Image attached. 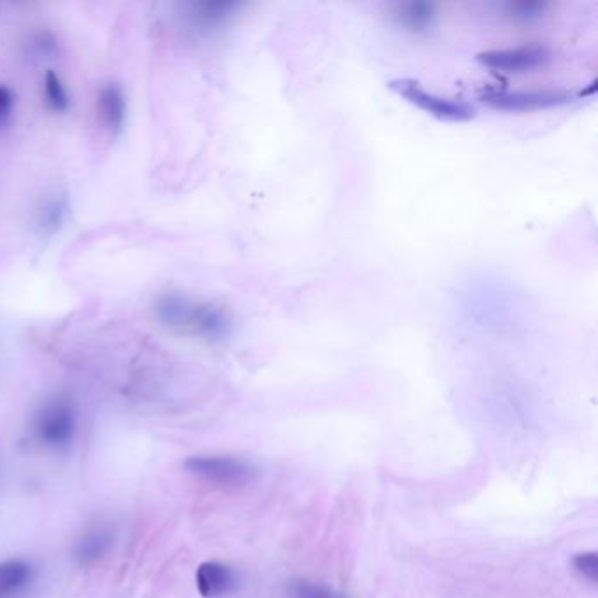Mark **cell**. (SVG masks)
<instances>
[{
  "label": "cell",
  "mask_w": 598,
  "mask_h": 598,
  "mask_svg": "<svg viewBox=\"0 0 598 598\" xmlns=\"http://www.w3.org/2000/svg\"><path fill=\"white\" fill-rule=\"evenodd\" d=\"M113 546V532L106 527L90 528L74 546V558L79 565L90 567L99 562Z\"/></svg>",
  "instance_id": "30bf717a"
},
{
  "label": "cell",
  "mask_w": 598,
  "mask_h": 598,
  "mask_svg": "<svg viewBox=\"0 0 598 598\" xmlns=\"http://www.w3.org/2000/svg\"><path fill=\"white\" fill-rule=\"evenodd\" d=\"M572 565H574V570H576L577 574H581L584 579H588L591 583L597 581L598 556L595 551H590V553H579V555L574 556Z\"/></svg>",
  "instance_id": "4fadbf2b"
},
{
  "label": "cell",
  "mask_w": 598,
  "mask_h": 598,
  "mask_svg": "<svg viewBox=\"0 0 598 598\" xmlns=\"http://www.w3.org/2000/svg\"><path fill=\"white\" fill-rule=\"evenodd\" d=\"M43 95L48 106L55 109L58 113L69 109V92L65 88L64 81L58 76L57 72L48 71L43 79Z\"/></svg>",
  "instance_id": "8fae6325"
},
{
  "label": "cell",
  "mask_w": 598,
  "mask_h": 598,
  "mask_svg": "<svg viewBox=\"0 0 598 598\" xmlns=\"http://www.w3.org/2000/svg\"><path fill=\"white\" fill-rule=\"evenodd\" d=\"M195 583L202 598H223L235 590L237 576L228 565L220 562L200 563Z\"/></svg>",
  "instance_id": "52a82bcc"
},
{
  "label": "cell",
  "mask_w": 598,
  "mask_h": 598,
  "mask_svg": "<svg viewBox=\"0 0 598 598\" xmlns=\"http://www.w3.org/2000/svg\"><path fill=\"white\" fill-rule=\"evenodd\" d=\"M78 430V414L71 397L55 395L39 407L32 421V435L43 448L65 451Z\"/></svg>",
  "instance_id": "6da1fadb"
},
{
  "label": "cell",
  "mask_w": 598,
  "mask_h": 598,
  "mask_svg": "<svg viewBox=\"0 0 598 598\" xmlns=\"http://www.w3.org/2000/svg\"><path fill=\"white\" fill-rule=\"evenodd\" d=\"M160 320L172 327L192 328L202 335H221L227 328V320L221 311L211 306H193L181 297H164L158 302Z\"/></svg>",
  "instance_id": "277c9868"
},
{
  "label": "cell",
  "mask_w": 598,
  "mask_h": 598,
  "mask_svg": "<svg viewBox=\"0 0 598 598\" xmlns=\"http://www.w3.org/2000/svg\"><path fill=\"white\" fill-rule=\"evenodd\" d=\"M97 111L106 129L118 134L127 120V97L118 83H106L99 90Z\"/></svg>",
  "instance_id": "9c48e42d"
},
{
  "label": "cell",
  "mask_w": 598,
  "mask_h": 598,
  "mask_svg": "<svg viewBox=\"0 0 598 598\" xmlns=\"http://www.w3.org/2000/svg\"><path fill=\"white\" fill-rule=\"evenodd\" d=\"M290 593L292 598H346L323 584L309 583V581H297L292 584Z\"/></svg>",
  "instance_id": "7c38bea8"
},
{
  "label": "cell",
  "mask_w": 598,
  "mask_h": 598,
  "mask_svg": "<svg viewBox=\"0 0 598 598\" xmlns=\"http://www.w3.org/2000/svg\"><path fill=\"white\" fill-rule=\"evenodd\" d=\"M549 60L548 51L537 46L516 50L488 51L479 55V62L493 71L518 72L541 67Z\"/></svg>",
  "instance_id": "8992f818"
},
{
  "label": "cell",
  "mask_w": 598,
  "mask_h": 598,
  "mask_svg": "<svg viewBox=\"0 0 598 598\" xmlns=\"http://www.w3.org/2000/svg\"><path fill=\"white\" fill-rule=\"evenodd\" d=\"M390 88L409 104L442 122H469L476 116V109L467 102L428 92L414 79H395Z\"/></svg>",
  "instance_id": "3957f363"
},
{
  "label": "cell",
  "mask_w": 598,
  "mask_h": 598,
  "mask_svg": "<svg viewBox=\"0 0 598 598\" xmlns=\"http://www.w3.org/2000/svg\"><path fill=\"white\" fill-rule=\"evenodd\" d=\"M36 577V565L25 558H9L0 562V598L22 597Z\"/></svg>",
  "instance_id": "ba28073f"
},
{
  "label": "cell",
  "mask_w": 598,
  "mask_h": 598,
  "mask_svg": "<svg viewBox=\"0 0 598 598\" xmlns=\"http://www.w3.org/2000/svg\"><path fill=\"white\" fill-rule=\"evenodd\" d=\"M185 469L202 481L218 486H244L257 476V469L241 458L225 455L192 456Z\"/></svg>",
  "instance_id": "5b68a950"
},
{
  "label": "cell",
  "mask_w": 598,
  "mask_h": 598,
  "mask_svg": "<svg viewBox=\"0 0 598 598\" xmlns=\"http://www.w3.org/2000/svg\"><path fill=\"white\" fill-rule=\"evenodd\" d=\"M479 100L495 111L507 113H527L541 111L570 104L574 93L563 88H546V90H499L488 88L479 93Z\"/></svg>",
  "instance_id": "7a4b0ae2"
},
{
  "label": "cell",
  "mask_w": 598,
  "mask_h": 598,
  "mask_svg": "<svg viewBox=\"0 0 598 598\" xmlns=\"http://www.w3.org/2000/svg\"><path fill=\"white\" fill-rule=\"evenodd\" d=\"M15 109V93L8 86L0 85V125L8 122Z\"/></svg>",
  "instance_id": "5bb4252c"
}]
</instances>
